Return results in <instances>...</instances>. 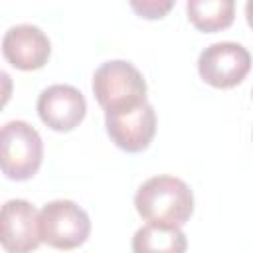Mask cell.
<instances>
[{
    "label": "cell",
    "instance_id": "obj_2",
    "mask_svg": "<svg viewBox=\"0 0 253 253\" xmlns=\"http://www.w3.org/2000/svg\"><path fill=\"white\" fill-rule=\"evenodd\" d=\"M93 93L105 113L126 111L146 103V81L130 61L111 59L95 69Z\"/></svg>",
    "mask_w": 253,
    "mask_h": 253
},
{
    "label": "cell",
    "instance_id": "obj_12",
    "mask_svg": "<svg viewBox=\"0 0 253 253\" xmlns=\"http://www.w3.org/2000/svg\"><path fill=\"white\" fill-rule=\"evenodd\" d=\"M174 6L172 0H142V2H130V8L146 20H156L166 16V12Z\"/></svg>",
    "mask_w": 253,
    "mask_h": 253
},
{
    "label": "cell",
    "instance_id": "obj_5",
    "mask_svg": "<svg viewBox=\"0 0 253 253\" xmlns=\"http://www.w3.org/2000/svg\"><path fill=\"white\" fill-rule=\"evenodd\" d=\"M251 69V53L237 42H215L198 57L200 77L215 89L239 85Z\"/></svg>",
    "mask_w": 253,
    "mask_h": 253
},
{
    "label": "cell",
    "instance_id": "obj_6",
    "mask_svg": "<svg viewBox=\"0 0 253 253\" xmlns=\"http://www.w3.org/2000/svg\"><path fill=\"white\" fill-rule=\"evenodd\" d=\"M109 138L125 152H142L150 146L156 132V113L146 101L134 109L105 113Z\"/></svg>",
    "mask_w": 253,
    "mask_h": 253
},
{
    "label": "cell",
    "instance_id": "obj_10",
    "mask_svg": "<svg viewBox=\"0 0 253 253\" xmlns=\"http://www.w3.org/2000/svg\"><path fill=\"white\" fill-rule=\"evenodd\" d=\"M188 239L180 227L146 223L132 235V253H186Z\"/></svg>",
    "mask_w": 253,
    "mask_h": 253
},
{
    "label": "cell",
    "instance_id": "obj_4",
    "mask_svg": "<svg viewBox=\"0 0 253 253\" xmlns=\"http://www.w3.org/2000/svg\"><path fill=\"white\" fill-rule=\"evenodd\" d=\"M40 237L55 249H75L83 245L91 233L87 211L71 200L47 202L38 215Z\"/></svg>",
    "mask_w": 253,
    "mask_h": 253
},
{
    "label": "cell",
    "instance_id": "obj_13",
    "mask_svg": "<svg viewBox=\"0 0 253 253\" xmlns=\"http://www.w3.org/2000/svg\"><path fill=\"white\" fill-rule=\"evenodd\" d=\"M245 18H247L249 28L253 30V0H249V2L245 4Z\"/></svg>",
    "mask_w": 253,
    "mask_h": 253
},
{
    "label": "cell",
    "instance_id": "obj_3",
    "mask_svg": "<svg viewBox=\"0 0 253 253\" xmlns=\"http://www.w3.org/2000/svg\"><path fill=\"white\" fill-rule=\"evenodd\" d=\"M43 142L26 121H10L0 130V166L6 178L30 180L42 166Z\"/></svg>",
    "mask_w": 253,
    "mask_h": 253
},
{
    "label": "cell",
    "instance_id": "obj_9",
    "mask_svg": "<svg viewBox=\"0 0 253 253\" xmlns=\"http://www.w3.org/2000/svg\"><path fill=\"white\" fill-rule=\"evenodd\" d=\"M2 53L12 67L22 71H34L47 63L51 43L42 28L34 24H18L4 34Z\"/></svg>",
    "mask_w": 253,
    "mask_h": 253
},
{
    "label": "cell",
    "instance_id": "obj_1",
    "mask_svg": "<svg viewBox=\"0 0 253 253\" xmlns=\"http://www.w3.org/2000/svg\"><path fill=\"white\" fill-rule=\"evenodd\" d=\"M134 208L148 223L182 227L194 211V194L184 180L160 174L140 184L134 194Z\"/></svg>",
    "mask_w": 253,
    "mask_h": 253
},
{
    "label": "cell",
    "instance_id": "obj_11",
    "mask_svg": "<svg viewBox=\"0 0 253 253\" xmlns=\"http://www.w3.org/2000/svg\"><path fill=\"white\" fill-rule=\"evenodd\" d=\"M186 14L200 32L211 34L233 24L235 4L233 0H190L186 4Z\"/></svg>",
    "mask_w": 253,
    "mask_h": 253
},
{
    "label": "cell",
    "instance_id": "obj_7",
    "mask_svg": "<svg viewBox=\"0 0 253 253\" xmlns=\"http://www.w3.org/2000/svg\"><path fill=\"white\" fill-rule=\"evenodd\" d=\"M87 101L73 85H49L38 97V115L45 126L57 132H69L85 119Z\"/></svg>",
    "mask_w": 253,
    "mask_h": 253
},
{
    "label": "cell",
    "instance_id": "obj_8",
    "mask_svg": "<svg viewBox=\"0 0 253 253\" xmlns=\"http://www.w3.org/2000/svg\"><path fill=\"white\" fill-rule=\"evenodd\" d=\"M40 211L26 200H8L0 211V241L8 253H30L42 243Z\"/></svg>",
    "mask_w": 253,
    "mask_h": 253
}]
</instances>
